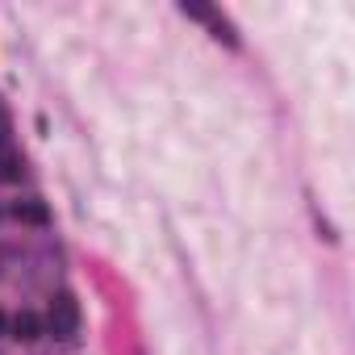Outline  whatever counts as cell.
<instances>
[{"label": "cell", "mask_w": 355, "mask_h": 355, "mask_svg": "<svg viewBox=\"0 0 355 355\" xmlns=\"http://www.w3.org/2000/svg\"><path fill=\"white\" fill-rule=\"evenodd\" d=\"M76 326H80V305H76V297H71V293H59V297L51 301L46 330H51L55 338H71V334H76Z\"/></svg>", "instance_id": "obj_1"}, {"label": "cell", "mask_w": 355, "mask_h": 355, "mask_svg": "<svg viewBox=\"0 0 355 355\" xmlns=\"http://www.w3.org/2000/svg\"><path fill=\"white\" fill-rule=\"evenodd\" d=\"M9 330H13V338H21V343H34V338L42 334V318H38V313H30V309H21V313L9 322Z\"/></svg>", "instance_id": "obj_2"}, {"label": "cell", "mask_w": 355, "mask_h": 355, "mask_svg": "<svg viewBox=\"0 0 355 355\" xmlns=\"http://www.w3.org/2000/svg\"><path fill=\"white\" fill-rule=\"evenodd\" d=\"M13 218H17V222H26V226H46V222H51V214H46V205H42V201H17Z\"/></svg>", "instance_id": "obj_3"}, {"label": "cell", "mask_w": 355, "mask_h": 355, "mask_svg": "<svg viewBox=\"0 0 355 355\" xmlns=\"http://www.w3.org/2000/svg\"><path fill=\"white\" fill-rule=\"evenodd\" d=\"M5 330H9V318H5V313H0V334H5Z\"/></svg>", "instance_id": "obj_4"}]
</instances>
